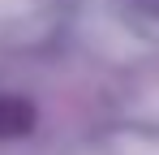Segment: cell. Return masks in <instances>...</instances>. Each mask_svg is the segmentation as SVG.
<instances>
[{
	"label": "cell",
	"mask_w": 159,
	"mask_h": 155,
	"mask_svg": "<svg viewBox=\"0 0 159 155\" xmlns=\"http://www.w3.org/2000/svg\"><path fill=\"white\" fill-rule=\"evenodd\" d=\"M30 125V108L17 99H0V134H22Z\"/></svg>",
	"instance_id": "1"
}]
</instances>
